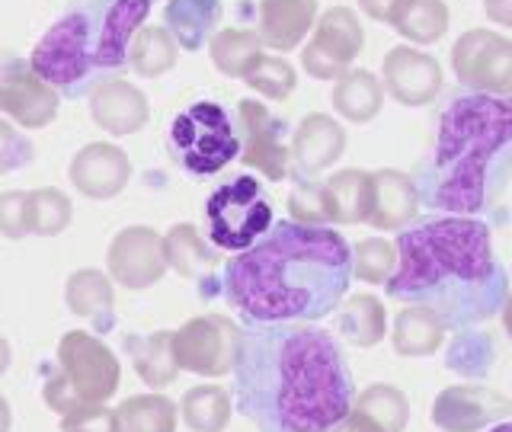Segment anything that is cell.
<instances>
[{"label":"cell","mask_w":512,"mask_h":432,"mask_svg":"<svg viewBox=\"0 0 512 432\" xmlns=\"http://www.w3.org/2000/svg\"><path fill=\"white\" fill-rule=\"evenodd\" d=\"M32 157H36V144H32L16 125L0 119V176L29 167Z\"/></svg>","instance_id":"40"},{"label":"cell","mask_w":512,"mask_h":432,"mask_svg":"<svg viewBox=\"0 0 512 432\" xmlns=\"http://www.w3.org/2000/svg\"><path fill=\"white\" fill-rule=\"evenodd\" d=\"M352 410L365 413L381 432H404L410 420L407 397L404 391H397L394 384H372V388H365L352 400Z\"/></svg>","instance_id":"35"},{"label":"cell","mask_w":512,"mask_h":432,"mask_svg":"<svg viewBox=\"0 0 512 432\" xmlns=\"http://www.w3.org/2000/svg\"><path fill=\"white\" fill-rule=\"evenodd\" d=\"M247 80V87L256 90V93H263L266 100H288L295 90V68L288 64L285 58H276V55H256L244 74H240Z\"/></svg>","instance_id":"37"},{"label":"cell","mask_w":512,"mask_h":432,"mask_svg":"<svg viewBox=\"0 0 512 432\" xmlns=\"http://www.w3.org/2000/svg\"><path fill=\"white\" fill-rule=\"evenodd\" d=\"M106 266H109V276L122 288H132V292L151 288L154 282L164 279V272H167L164 237L154 228H144V224L122 228L109 244Z\"/></svg>","instance_id":"13"},{"label":"cell","mask_w":512,"mask_h":432,"mask_svg":"<svg viewBox=\"0 0 512 432\" xmlns=\"http://www.w3.org/2000/svg\"><path fill=\"white\" fill-rule=\"evenodd\" d=\"M61 96L45 84V80L29 68V61L4 55L0 58V112L23 125V128H45L58 116Z\"/></svg>","instance_id":"12"},{"label":"cell","mask_w":512,"mask_h":432,"mask_svg":"<svg viewBox=\"0 0 512 432\" xmlns=\"http://www.w3.org/2000/svg\"><path fill=\"white\" fill-rule=\"evenodd\" d=\"M458 84L471 93L512 96V42L487 29L461 36L452 48Z\"/></svg>","instance_id":"10"},{"label":"cell","mask_w":512,"mask_h":432,"mask_svg":"<svg viewBox=\"0 0 512 432\" xmlns=\"http://www.w3.org/2000/svg\"><path fill=\"white\" fill-rule=\"evenodd\" d=\"M154 0H71L68 13L32 48L29 68L58 96L90 93L128 64V45Z\"/></svg>","instance_id":"5"},{"label":"cell","mask_w":512,"mask_h":432,"mask_svg":"<svg viewBox=\"0 0 512 432\" xmlns=\"http://www.w3.org/2000/svg\"><path fill=\"white\" fill-rule=\"evenodd\" d=\"M176 404L164 394H135L112 410V432H176Z\"/></svg>","instance_id":"27"},{"label":"cell","mask_w":512,"mask_h":432,"mask_svg":"<svg viewBox=\"0 0 512 432\" xmlns=\"http://www.w3.org/2000/svg\"><path fill=\"white\" fill-rule=\"evenodd\" d=\"M61 432H112V410L106 404L80 407L61 416Z\"/></svg>","instance_id":"42"},{"label":"cell","mask_w":512,"mask_h":432,"mask_svg":"<svg viewBox=\"0 0 512 432\" xmlns=\"http://www.w3.org/2000/svg\"><path fill=\"white\" fill-rule=\"evenodd\" d=\"M512 180V96L461 93L439 119L436 148L416 170V196L445 215L471 218Z\"/></svg>","instance_id":"4"},{"label":"cell","mask_w":512,"mask_h":432,"mask_svg":"<svg viewBox=\"0 0 512 432\" xmlns=\"http://www.w3.org/2000/svg\"><path fill=\"white\" fill-rule=\"evenodd\" d=\"M74 218V205L55 186L26 192V228L36 237H58Z\"/></svg>","instance_id":"34"},{"label":"cell","mask_w":512,"mask_h":432,"mask_svg":"<svg viewBox=\"0 0 512 432\" xmlns=\"http://www.w3.org/2000/svg\"><path fill=\"white\" fill-rule=\"evenodd\" d=\"M231 372L234 407L260 432H330L356 400L343 349L304 324L244 330Z\"/></svg>","instance_id":"1"},{"label":"cell","mask_w":512,"mask_h":432,"mask_svg":"<svg viewBox=\"0 0 512 432\" xmlns=\"http://www.w3.org/2000/svg\"><path fill=\"white\" fill-rule=\"evenodd\" d=\"M237 125H240V160L250 170H260L266 180L279 183L288 176V148L282 141V122L272 119V112L260 100L237 103Z\"/></svg>","instance_id":"14"},{"label":"cell","mask_w":512,"mask_h":432,"mask_svg":"<svg viewBox=\"0 0 512 432\" xmlns=\"http://www.w3.org/2000/svg\"><path fill=\"white\" fill-rule=\"evenodd\" d=\"M128 176H132V160H128L122 148H116V144H109V141L84 144L71 160L74 189L93 202L116 199L128 186Z\"/></svg>","instance_id":"16"},{"label":"cell","mask_w":512,"mask_h":432,"mask_svg":"<svg viewBox=\"0 0 512 432\" xmlns=\"http://www.w3.org/2000/svg\"><path fill=\"white\" fill-rule=\"evenodd\" d=\"M317 0H260V42L276 52H292L308 36Z\"/></svg>","instance_id":"21"},{"label":"cell","mask_w":512,"mask_h":432,"mask_svg":"<svg viewBox=\"0 0 512 432\" xmlns=\"http://www.w3.org/2000/svg\"><path fill=\"white\" fill-rule=\"evenodd\" d=\"M381 100H384V93H381L378 77L372 71H362V68L359 71L349 68L333 87L336 112H340L343 119L356 122V125L372 122L381 112Z\"/></svg>","instance_id":"28"},{"label":"cell","mask_w":512,"mask_h":432,"mask_svg":"<svg viewBox=\"0 0 512 432\" xmlns=\"http://www.w3.org/2000/svg\"><path fill=\"white\" fill-rule=\"evenodd\" d=\"M205 215L212 244L231 253L250 250L272 228V202L263 183L253 176H237V180L218 186L208 196Z\"/></svg>","instance_id":"8"},{"label":"cell","mask_w":512,"mask_h":432,"mask_svg":"<svg viewBox=\"0 0 512 432\" xmlns=\"http://www.w3.org/2000/svg\"><path fill=\"white\" fill-rule=\"evenodd\" d=\"M10 426H13V413L7 407V400L0 397V432H10Z\"/></svg>","instance_id":"46"},{"label":"cell","mask_w":512,"mask_h":432,"mask_svg":"<svg viewBox=\"0 0 512 432\" xmlns=\"http://www.w3.org/2000/svg\"><path fill=\"white\" fill-rule=\"evenodd\" d=\"M397 0H359V7L372 16V20H384L388 23L391 20V10H394Z\"/></svg>","instance_id":"45"},{"label":"cell","mask_w":512,"mask_h":432,"mask_svg":"<svg viewBox=\"0 0 512 432\" xmlns=\"http://www.w3.org/2000/svg\"><path fill=\"white\" fill-rule=\"evenodd\" d=\"M397 269V247L384 237H368L352 247V276L368 285H384Z\"/></svg>","instance_id":"38"},{"label":"cell","mask_w":512,"mask_h":432,"mask_svg":"<svg viewBox=\"0 0 512 432\" xmlns=\"http://www.w3.org/2000/svg\"><path fill=\"white\" fill-rule=\"evenodd\" d=\"M490 432H512V423H500V426H493Z\"/></svg>","instance_id":"49"},{"label":"cell","mask_w":512,"mask_h":432,"mask_svg":"<svg viewBox=\"0 0 512 432\" xmlns=\"http://www.w3.org/2000/svg\"><path fill=\"white\" fill-rule=\"evenodd\" d=\"M330 432H381L372 420H368L365 413H359V410H349L340 423H336Z\"/></svg>","instance_id":"43"},{"label":"cell","mask_w":512,"mask_h":432,"mask_svg":"<svg viewBox=\"0 0 512 432\" xmlns=\"http://www.w3.org/2000/svg\"><path fill=\"white\" fill-rule=\"evenodd\" d=\"M7 368H10V343L0 336V378H4Z\"/></svg>","instance_id":"48"},{"label":"cell","mask_w":512,"mask_h":432,"mask_svg":"<svg viewBox=\"0 0 512 432\" xmlns=\"http://www.w3.org/2000/svg\"><path fill=\"white\" fill-rule=\"evenodd\" d=\"M330 224H359L372 212V173L340 170L324 183Z\"/></svg>","instance_id":"24"},{"label":"cell","mask_w":512,"mask_h":432,"mask_svg":"<svg viewBox=\"0 0 512 432\" xmlns=\"http://www.w3.org/2000/svg\"><path fill=\"white\" fill-rule=\"evenodd\" d=\"M183 423L192 432H221L231 423V397L228 391H221L218 384H199L183 394V400L176 404Z\"/></svg>","instance_id":"31"},{"label":"cell","mask_w":512,"mask_h":432,"mask_svg":"<svg viewBox=\"0 0 512 432\" xmlns=\"http://www.w3.org/2000/svg\"><path fill=\"white\" fill-rule=\"evenodd\" d=\"M288 215L298 224H308V228H327L330 212H327V192L324 183L304 180L292 189L288 196Z\"/></svg>","instance_id":"39"},{"label":"cell","mask_w":512,"mask_h":432,"mask_svg":"<svg viewBox=\"0 0 512 432\" xmlns=\"http://www.w3.org/2000/svg\"><path fill=\"white\" fill-rule=\"evenodd\" d=\"M484 10H487L490 20L512 26V0H484Z\"/></svg>","instance_id":"44"},{"label":"cell","mask_w":512,"mask_h":432,"mask_svg":"<svg viewBox=\"0 0 512 432\" xmlns=\"http://www.w3.org/2000/svg\"><path fill=\"white\" fill-rule=\"evenodd\" d=\"M122 384V365L100 336L68 330L58 343L55 372L45 381V404L68 416L80 407L109 404Z\"/></svg>","instance_id":"6"},{"label":"cell","mask_w":512,"mask_h":432,"mask_svg":"<svg viewBox=\"0 0 512 432\" xmlns=\"http://www.w3.org/2000/svg\"><path fill=\"white\" fill-rule=\"evenodd\" d=\"M384 87L404 106H426L442 90V68L416 48H391L384 58Z\"/></svg>","instance_id":"18"},{"label":"cell","mask_w":512,"mask_h":432,"mask_svg":"<svg viewBox=\"0 0 512 432\" xmlns=\"http://www.w3.org/2000/svg\"><path fill=\"white\" fill-rule=\"evenodd\" d=\"M340 333L359 349L378 346L388 333L384 304L375 295H352L346 304H340Z\"/></svg>","instance_id":"30"},{"label":"cell","mask_w":512,"mask_h":432,"mask_svg":"<svg viewBox=\"0 0 512 432\" xmlns=\"http://www.w3.org/2000/svg\"><path fill=\"white\" fill-rule=\"evenodd\" d=\"M343 148H346L343 125L324 116V112H311V116L301 119L288 154L295 157V167L304 176H314L320 170H327L330 164H336V160L343 157Z\"/></svg>","instance_id":"19"},{"label":"cell","mask_w":512,"mask_h":432,"mask_svg":"<svg viewBox=\"0 0 512 432\" xmlns=\"http://www.w3.org/2000/svg\"><path fill=\"white\" fill-rule=\"evenodd\" d=\"M90 119L116 138L135 135L151 119L148 96L122 77H109L90 90Z\"/></svg>","instance_id":"17"},{"label":"cell","mask_w":512,"mask_h":432,"mask_svg":"<svg viewBox=\"0 0 512 432\" xmlns=\"http://www.w3.org/2000/svg\"><path fill=\"white\" fill-rule=\"evenodd\" d=\"M512 413V400L484 384H452L432 404V423L442 432H480L506 420Z\"/></svg>","instance_id":"15"},{"label":"cell","mask_w":512,"mask_h":432,"mask_svg":"<svg viewBox=\"0 0 512 432\" xmlns=\"http://www.w3.org/2000/svg\"><path fill=\"white\" fill-rule=\"evenodd\" d=\"M125 352L132 356L135 375L154 391L170 388V384L176 381V375L183 372L180 362H176L170 330H160L151 336H125Z\"/></svg>","instance_id":"23"},{"label":"cell","mask_w":512,"mask_h":432,"mask_svg":"<svg viewBox=\"0 0 512 432\" xmlns=\"http://www.w3.org/2000/svg\"><path fill=\"white\" fill-rule=\"evenodd\" d=\"M260 52H263L260 32H253V29H221L218 36H212V42H208L212 64L224 77H240Z\"/></svg>","instance_id":"36"},{"label":"cell","mask_w":512,"mask_h":432,"mask_svg":"<svg viewBox=\"0 0 512 432\" xmlns=\"http://www.w3.org/2000/svg\"><path fill=\"white\" fill-rule=\"evenodd\" d=\"M176 55H180V45L173 42V36L164 26H141L132 45H128V64L141 77L167 74L176 64Z\"/></svg>","instance_id":"32"},{"label":"cell","mask_w":512,"mask_h":432,"mask_svg":"<svg viewBox=\"0 0 512 432\" xmlns=\"http://www.w3.org/2000/svg\"><path fill=\"white\" fill-rule=\"evenodd\" d=\"M397 269L384 282L394 301L429 308L445 327H474L506 301V272L490 228L474 218H426L397 234Z\"/></svg>","instance_id":"3"},{"label":"cell","mask_w":512,"mask_h":432,"mask_svg":"<svg viewBox=\"0 0 512 432\" xmlns=\"http://www.w3.org/2000/svg\"><path fill=\"white\" fill-rule=\"evenodd\" d=\"M362 26L356 13L346 7H333L320 16L314 29V39L301 52L304 71L317 80H340L349 64L362 52Z\"/></svg>","instance_id":"11"},{"label":"cell","mask_w":512,"mask_h":432,"mask_svg":"<svg viewBox=\"0 0 512 432\" xmlns=\"http://www.w3.org/2000/svg\"><path fill=\"white\" fill-rule=\"evenodd\" d=\"M170 151L186 173L215 176L240 157V138L228 109L199 100L186 106L170 125Z\"/></svg>","instance_id":"7"},{"label":"cell","mask_w":512,"mask_h":432,"mask_svg":"<svg viewBox=\"0 0 512 432\" xmlns=\"http://www.w3.org/2000/svg\"><path fill=\"white\" fill-rule=\"evenodd\" d=\"M503 330L509 333V340H512V295H506V301H503Z\"/></svg>","instance_id":"47"},{"label":"cell","mask_w":512,"mask_h":432,"mask_svg":"<svg viewBox=\"0 0 512 432\" xmlns=\"http://www.w3.org/2000/svg\"><path fill=\"white\" fill-rule=\"evenodd\" d=\"M240 336H244V330H240L231 317H221V314L192 317L173 333L176 362L192 375L221 378L234 368Z\"/></svg>","instance_id":"9"},{"label":"cell","mask_w":512,"mask_h":432,"mask_svg":"<svg viewBox=\"0 0 512 432\" xmlns=\"http://www.w3.org/2000/svg\"><path fill=\"white\" fill-rule=\"evenodd\" d=\"M420 196L407 173L400 170H378L372 173V212L368 224L381 231H400L416 218Z\"/></svg>","instance_id":"20"},{"label":"cell","mask_w":512,"mask_h":432,"mask_svg":"<svg viewBox=\"0 0 512 432\" xmlns=\"http://www.w3.org/2000/svg\"><path fill=\"white\" fill-rule=\"evenodd\" d=\"M0 234L7 240H23L29 234L26 228V192L10 189L0 196Z\"/></svg>","instance_id":"41"},{"label":"cell","mask_w":512,"mask_h":432,"mask_svg":"<svg viewBox=\"0 0 512 432\" xmlns=\"http://www.w3.org/2000/svg\"><path fill=\"white\" fill-rule=\"evenodd\" d=\"M445 324L436 311L429 308H404L394 320V330H391V343L397 349V356H407V359H423V356H432L442 340H445Z\"/></svg>","instance_id":"25"},{"label":"cell","mask_w":512,"mask_h":432,"mask_svg":"<svg viewBox=\"0 0 512 432\" xmlns=\"http://www.w3.org/2000/svg\"><path fill=\"white\" fill-rule=\"evenodd\" d=\"M352 282V250L333 228L272 221L224 266V298L247 327L311 324L333 314Z\"/></svg>","instance_id":"2"},{"label":"cell","mask_w":512,"mask_h":432,"mask_svg":"<svg viewBox=\"0 0 512 432\" xmlns=\"http://www.w3.org/2000/svg\"><path fill=\"white\" fill-rule=\"evenodd\" d=\"M164 260L180 276L199 279L205 269H212L218 263V256L192 224H176V228H170V234H164Z\"/></svg>","instance_id":"33"},{"label":"cell","mask_w":512,"mask_h":432,"mask_svg":"<svg viewBox=\"0 0 512 432\" xmlns=\"http://www.w3.org/2000/svg\"><path fill=\"white\" fill-rule=\"evenodd\" d=\"M164 16H167L164 29L173 36V42L186 48V52H196L212 36L221 16V4L218 0H170Z\"/></svg>","instance_id":"26"},{"label":"cell","mask_w":512,"mask_h":432,"mask_svg":"<svg viewBox=\"0 0 512 432\" xmlns=\"http://www.w3.org/2000/svg\"><path fill=\"white\" fill-rule=\"evenodd\" d=\"M68 311L93 320L96 333H109L116 327V295H112V279L100 269H77L64 288Z\"/></svg>","instance_id":"22"},{"label":"cell","mask_w":512,"mask_h":432,"mask_svg":"<svg viewBox=\"0 0 512 432\" xmlns=\"http://www.w3.org/2000/svg\"><path fill=\"white\" fill-rule=\"evenodd\" d=\"M388 23L404 39L416 45H429L448 29V10L442 0H397Z\"/></svg>","instance_id":"29"}]
</instances>
